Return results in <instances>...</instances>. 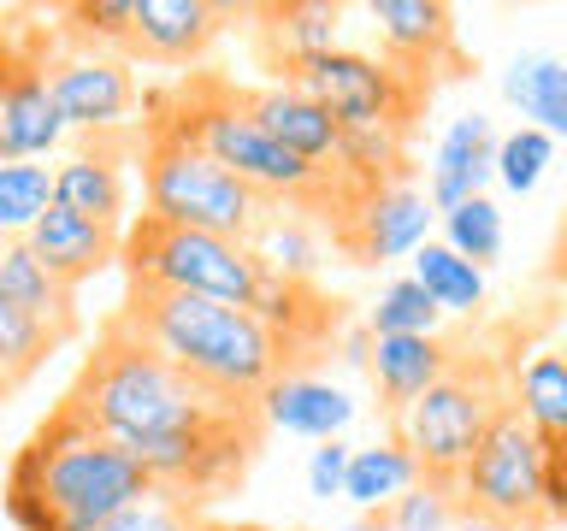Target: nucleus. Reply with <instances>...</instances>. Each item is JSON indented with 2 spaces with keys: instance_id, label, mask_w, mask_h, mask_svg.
Returning a JSON list of instances; mask_svg holds the SVG:
<instances>
[{
  "instance_id": "f257e3e1",
  "label": "nucleus",
  "mask_w": 567,
  "mask_h": 531,
  "mask_svg": "<svg viewBox=\"0 0 567 531\" xmlns=\"http://www.w3.org/2000/svg\"><path fill=\"white\" fill-rule=\"evenodd\" d=\"M65 407L83 425H95L106 442H118L154 490L202 508L230 485H243L248 460L260 455V407L225 402L184 378L166 354H154L118 319L101 325L95 354L78 366L65 389Z\"/></svg>"
},
{
  "instance_id": "f03ea898",
  "label": "nucleus",
  "mask_w": 567,
  "mask_h": 531,
  "mask_svg": "<svg viewBox=\"0 0 567 531\" xmlns=\"http://www.w3.org/2000/svg\"><path fill=\"white\" fill-rule=\"evenodd\" d=\"M142 496H154V478L65 402L35 425L7 472V513L18 531H101Z\"/></svg>"
},
{
  "instance_id": "7ed1b4c3",
  "label": "nucleus",
  "mask_w": 567,
  "mask_h": 531,
  "mask_svg": "<svg viewBox=\"0 0 567 531\" xmlns=\"http://www.w3.org/2000/svg\"><path fill=\"white\" fill-rule=\"evenodd\" d=\"M154 124H172L177 136H189L195 148H207L225 171H237L248 189H260L266 201L313 212V219H331V230L349 219V207L361 201L367 189H354L343 171H319L308 159L284 154L272 136L248 118L243 88H230L225 77H189L172 83L148 101Z\"/></svg>"
},
{
  "instance_id": "20e7f679",
  "label": "nucleus",
  "mask_w": 567,
  "mask_h": 531,
  "mask_svg": "<svg viewBox=\"0 0 567 531\" xmlns=\"http://www.w3.org/2000/svg\"><path fill=\"white\" fill-rule=\"evenodd\" d=\"M113 319L131 336H142L154 354H166L184 378H195L202 389H213V396H225V402L260 407L266 389L290 372L278 336L248 308H230V301L131 283V290H124V308Z\"/></svg>"
},
{
  "instance_id": "39448f33",
  "label": "nucleus",
  "mask_w": 567,
  "mask_h": 531,
  "mask_svg": "<svg viewBox=\"0 0 567 531\" xmlns=\"http://www.w3.org/2000/svg\"><path fill=\"white\" fill-rule=\"evenodd\" d=\"M508 396H514L508 354L455 343L450 372H443V378L396 419V442L414 455L420 478L455 490L461 472H467V460H473V449H478V437L491 431V419L508 407Z\"/></svg>"
},
{
  "instance_id": "423d86ee",
  "label": "nucleus",
  "mask_w": 567,
  "mask_h": 531,
  "mask_svg": "<svg viewBox=\"0 0 567 531\" xmlns=\"http://www.w3.org/2000/svg\"><path fill=\"white\" fill-rule=\"evenodd\" d=\"M142 195L148 212L184 230H213V237L248 242L255 225L278 201H266L260 189H248L237 171H225L207 148H195L189 136H177L172 124H142Z\"/></svg>"
},
{
  "instance_id": "0eeeda50",
  "label": "nucleus",
  "mask_w": 567,
  "mask_h": 531,
  "mask_svg": "<svg viewBox=\"0 0 567 531\" xmlns=\"http://www.w3.org/2000/svg\"><path fill=\"white\" fill-rule=\"evenodd\" d=\"M118 254H124L131 283L230 301V308H255L260 266L248 254V242L213 237V230H184V225H166V219H154V212H142V219L124 230Z\"/></svg>"
},
{
  "instance_id": "6e6552de",
  "label": "nucleus",
  "mask_w": 567,
  "mask_h": 531,
  "mask_svg": "<svg viewBox=\"0 0 567 531\" xmlns=\"http://www.w3.org/2000/svg\"><path fill=\"white\" fill-rule=\"evenodd\" d=\"M544 472H549V442L532 431V419L508 407L491 419V431L478 437V449L461 472V513H491V520H508L520 531H544L549 513H544Z\"/></svg>"
},
{
  "instance_id": "1a4fd4ad",
  "label": "nucleus",
  "mask_w": 567,
  "mask_h": 531,
  "mask_svg": "<svg viewBox=\"0 0 567 531\" xmlns=\"http://www.w3.org/2000/svg\"><path fill=\"white\" fill-rule=\"evenodd\" d=\"M290 88L313 95L343 131H379V124L414 131V118L432 101V83L408 77L390 60H372V53H354V48H331L301 71H290Z\"/></svg>"
},
{
  "instance_id": "9d476101",
  "label": "nucleus",
  "mask_w": 567,
  "mask_h": 531,
  "mask_svg": "<svg viewBox=\"0 0 567 531\" xmlns=\"http://www.w3.org/2000/svg\"><path fill=\"white\" fill-rule=\"evenodd\" d=\"M65 142V118L48 88V53L0 35V159H48Z\"/></svg>"
},
{
  "instance_id": "9b49d317",
  "label": "nucleus",
  "mask_w": 567,
  "mask_h": 531,
  "mask_svg": "<svg viewBox=\"0 0 567 531\" xmlns=\"http://www.w3.org/2000/svg\"><path fill=\"white\" fill-rule=\"evenodd\" d=\"M437 207L432 195L402 184H384V189H367L361 201L349 207V219L331 230V242L343 248L354 266H384V260H414L425 248V230H432Z\"/></svg>"
},
{
  "instance_id": "f8f14e48",
  "label": "nucleus",
  "mask_w": 567,
  "mask_h": 531,
  "mask_svg": "<svg viewBox=\"0 0 567 531\" xmlns=\"http://www.w3.org/2000/svg\"><path fill=\"white\" fill-rule=\"evenodd\" d=\"M48 88L65 131H83V136H124V124L136 113V77L113 53L83 48V53H65V60H48Z\"/></svg>"
},
{
  "instance_id": "ddd939ff",
  "label": "nucleus",
  "mask_w": 567,
  "mask_h": 531,
  "mask_svg": "<svg viewBox=\"0 0 567 531\" xmlns=\"http://www.w3.org/2000/svg\"><path fill=\"white\" fill-rule=\"evenodd\" d=\"M372 24H379L384 60L408 71V77L437 88V77L467 71V60L455 48V12L443 0H372Z\"/></svg>"
},
{
  "instance_id": "4468645a",
  "label": "nucleus",
  "mask_w": 567,
  "mask_h": 531,
  "mask_svg": "<svg viewBox=\"0 0 567 531\" xmlns=\"http://www.w3.org/2000/svg\"><path fill=\"white\" fill-rule=\"evenodd\" d=\"M237 7L219 0H131V53L154 65H189L225 35Z\"/></svg>"
},
{
  "instance_id": "2eb2a0df",
  "label": "nucleus",
  "mask_w": 567,
  "mask_h": 531,
  "mask_svg": "<svg viewBox=\"0 0 567 531\" xmlns=\"http://www.w3.org/2000/svg\"><path fill=\"white\" fill-rule=\"evenodd\" d=\"M343 301H331L319 283H290V278H266L260 272V290H255V313L266 331L278 336L284 361H290V372L301 361H319V348L331 343L337 331H343Z\"/></svg>"
},
{
  "instance_id": "dca6fc26",
  "label": "nucleus",
  "mask_w": 567,
  "mask_h": 531,
  "mask_svg": "<svg viewBox=\"0 0 567 531\" xmlns=\"http://www.w3.org/2000/svg\"><path fill=\"white\" fill-rule=\"evenodd\" d=\"M243 101H248V118H255L284 154L308 159V166H319V171H337L343 124H337L313 95H301V88H290V83H272V88H243Z\"/></svg>"
},
{
  "instance_id": "f3484780",
  "label": "nucleus",
  "mask_w": 567,
  "mask_h": 531,
  "mask_svg": "<svg viewBox=\"0 0 567 531\" xmlns=\"http://www.w3.org/2000/svg\"><path fill=\"white\" fill-rule=\"evenodd\" d=\"M124 148L131 136H89L53 166V207H71L106 230L124 225Z\"/></svg>"
},
{
  "instance_id": "a211bd4d",
  "label": "nucleus",
  "mask_w": 567,
  "mask_h": 531,
  "mask_svg": "<svg viewBox=\"0 0 567 531\" xmlns=\"http://www.w3.org/2000/svg\"><path fill=\"white\" fill-rule=\"evenodd\" d=\"M496 177V131L485 113L450 118V131L437 136L432 166H425V195L437 212H455L461 201H478L485 184Z\"/></svg>"
},
{
  "instance_id": "6ab92c4d",
  "label": "nucleus",
  "mask_w": 567,
  "mask_h": 531,
  "mask_svg": "<svg viewBox=\"0 0 567 531\" xmlns=\"http://www.w3.org/2000/svg\"><path fill=\"white\" fill-rule=\"evenodd\" d=\"M24 242H30V254L65 283V290H78V283H89L95 272H106V266L118 260V248H124L118 230L83 219V212H71V207H48L42 225H35Z\"/></svg>"
},
{
  "instance_id": "aec40b11",
  "label": "nucleus",
  "mask_w": 567,
  "mask_h": 531,
  "mask_svg": "<svg viewBox=\"0 0 567 531\" xmlns=\"http://www.w3.org/2000/svg\"><path fill=\"white\" fill-rule=\"evenodd\" d=\"M255 18H260L255 24L260 60L278 71V83H290V71H301L308 60L337 48L343 7H331V0H284V7H260Z\"/></svg>"
},
{
  "instance_id": "412c9836",
  "label": "nucleus",
  "mask_w": 567,
  "mask_h": 531,
  "mask_svg": "<svg viewBox=\"0 0 567 531\" xmlns=\"http://www.w3.org/2000/svg\"><path fill=\"white\" fill-rule=\"evenodd\" d=\"M455 361V343L443 336H372V384H379V407L402 419L425 389H432Z\"/></svg>"
},
{
  "instance_id": "4be33fe9",
  "label": "nucleus",
  "mask_w": 567,
  "mask_h": 531,
  "mask_svg": "<svg viewBox=\"0 0 567 531\" xmlns=\"http://www.w3.org/2000/svg\"><path fill=\"white\" fill-rule=\"evenodd\" d=\"M349 419H354V402L337 384L313 378V372H284V378L260 396V425L290 431V437L331 442V437L349 431Z\"/></svg>"
},
{
  "instance_id": "5701e85b",
  "label": "nucleus",
  "mask_w": 567,
  "mask_h": 531,
  "mask_svg": "<svg viewBox=\"0 0 567 531\" xmlns=\"http://www.w3.org/2000/svg\"><path fill=\"white\" fill-rule=\"evenodd\" d=\"M0 301H12V308H24L30 319H42V325L60 336V343L78 331V301H71L65 283L30 254L24 237H18V242H0Z\"/></svg>"
},
{
  "instance_id": "b1692460",
  "label": "nucleus",
  "mask_w": 567,
  "mask_h": 531,
  "mask_svg": "<svg viewBox=\"0 0 567 531\" xmlns=\"http://www.w3.org/2000/svg\"><path fill=\"white\" fill-rule=\"evenodd\" d=\"M503 95L532 131L567 136V65L556 53H520V60L503 71Z\"/></svg>"
},
{
  "instance_id": "393cba45",
  "label": "nucleus",
  "mask_w": 567,
  "mask_h": 531,
  "mask_svg": "<svg viewBox=\"0 0 567 531\" xmlns=\"http://www.w3.org/2000/svg\"><path fill=\"white\" fill-rule=\"evenodd\" d=\"M248 254L266 278H290V283H313L319 272V237H313V219L296 207H272L266 219L255 225L248 237Z\"/></svg>"
},
{
  "instance_id": "a878e982",
  "label": "nucleus",
  "mask_w": 567,
  "mask_h": 531,
  "mask_svg": "<svg viewBox=\"0 0 567 531\" xmlns=\"http://www.w3.org/2000/svg\"><path fill=\"white\" fill-rule=\"evenodd\" d=\"M414 485H420V467H414V455H408L396 437L349 455L343 496H349V502L361 508V513H390V508H396V502H402V496L414 490Z\"/></svg>"
},
{
  "instance_id": "bb28decb",
  "label": "nucleus",
  "mask_w": 567,
  "mask_h": 531,
  "mask_svg": "<svg viewBox=\"0 0 567 531\" xmlns=\"http://www.w3.org/2000/svg\"><path fill=\"white\" fill-rule=\"evenodd\" d=\"M514 407L532 419L544 442H567V354L538 348L526 366H514Z\"/></svg>"
},
{
  "instance_id": "cd10ccee",
  "label": "nucleus",
  "mask_w": 567,
  "mask_h": 531,
  "mask_svg": "<svg viewBox=\"0 0 567 531\" xmlns=\"http://www.w3.org/2000/svg\"><path fill=\"white\" fill-rule=\"evenodd\" d=\"M53 348H60V336H53L42 319H30L24 308L0 301V402H7L12 389H24L35 372L48 366Z\"/></svg>"
},
{
  "instance_id": "c85d7f7f",
  "label": "nucleus",
  "mask_w": 567,
  "mask_h": 531,
  "mask_svg": "<svg viewBox=\"0 0 567 531\" xmlns=\"http://www.w3.org/2000/svg\"><path fill=\"white\" fill-rule=\"evenodd\" d=\"M414 278L443 313H478L485 308V272H478L473 260H461L450 242H425L414 254Z\"/></svg>"
},
{
  "instance_id": "c756f323",
  "label": "nucleus",
  "mask_w": 567,
  "mask_h": 531,
  "mask_svg": "<svg viewBox=\"0 0 567 531\" xmlns=\"http://www.w3.org/2000/svg\"><path fill=\"white\" fill-rule=\"evenodd\" d=\"M53 207V166L42 159H0V237L18 242Z\"/></svg>"
},
{
  "instance_id": "7c9ffc66",
  "label": "nucleus",
  "mask_w": 567,
  "mask_h": 531,
  "mask_svg": "<svg viewBox=\"0 0 567 531\" xmlns=\"http://www.w3.org/2000/svg\"><path fill=\"white\" fill-rule=\"evenodd\" d=\"M437 325H443V308L420 290V278L384 283V295L372 301V313H367L372 336H437Z\"/></svg>"
},
{
  "instance_id": "2f4dec72",
  "label": "nucleus",
  "mask_w": 567,
  "mask_h": 531,
  "mask_svg": "<svg viewBox=\"0 0 567 531\" xmlns=\"http://www.w3.org/2000/svg\"><path fill=\"white\" fill-rule=\"evenodd\" d=\"M443 237L461 260H473L478 272L503 254V207L491 201V195H478V201H461L455 212H443Z\"/></svg>"
},
{
  "instance_id": "473e14b6",
  "label": "nucleus",
  "mask_w": 567,
  "mask_h": 531,
  "mask_svg": "<svg viewBox=\"0 0 567 531\" xmlns=\"http://www.w3.org/2000/svg\"><path fill=\"white\" fill-rule=\"evenodd\" d=\"M549 159H556V136L532 131V124H520V131L496 136V177L514 189V195H532L538 189V177L549 171Z\"/></svg>"
},
{
  "instance_id": "72a5a7b5",
  "label": "nucleus",
  "mask_w": 567,
  "mask_h": 531,
  "mask_svg": "<svg viewBox=\"0 0 567 531\" xmlns=\"http://www.w3.org/2000/svg\"><path fill=\"white\" fill-rule=\"evenodd\" d=\"M455 520H461V496L450 485H432V478H420V485L384 513L390 531H455Z\"/></svg>"
},
{
  "instance_id": "f704fd0d",
  "label": "nucleus",
  "mask_w": 567,
  "mask_h": 531,
  "mask_svg": "<svg viewBox=\"0 0 567 531\" xmlns=\"http://www.w3.org/2000/svg\"><path fill=\"white\" fill-rule=\"evenodd\" d=\"M65 35L95 48H131V0H83V7H65Z\"/></svg>"
},
{
  "instance_id": "c9c22d12",
  "label": "nucleus",
  "mask_w": 567,
  "mask_h": 531,
  "mask_svg": "<svg viewBox=\"0 0 567 531\" xmlns=\"http://www.w3.org/2000/svg\"><path fill=\"white\" fill-rule=\"evenodd\" d=\"M101 531H207V520H202L189 502H177V496L154 490V496H142V502H131L124 513H113Z\"/></svg>"
},
{
  "instance_id": "e433bc0d",
  "label": "nucleus",
  "mask_w": 567,
  "mask_h": 531,
  "mask_svg": "<svg viewBox=\"0 0 567 531\" xmlns=\"http://www.w3.org/2000/svg\"><path fill=\"white\" fill-rule=\"evenodd\" d=\"M349 442L331 437L319 442V449L308 455V496H319V502H331V496H343V478H349Z\"/></svg>"
},
{
  "instance_id": "4c0bfd02",
  "label": "nucleus",
  "mask_w": 567,
  "mask_h": 531,
  "mask_svg": "<svg viewBox=\"0 0 567 531\" xmlns=\"http://www.w3.org/2000/svg\"><path fill=\"white\" fill-rule=\"evenodd\" d=\"M343 361L349 366H372V331H354L349 343H343Z\"/></svg>"
},
{
  "instance_id": "58836bf2",
  "label": "nucleus",
  "mask_w": 567,
  "mask_h": 531,
  "mask_svg": "<svg viewBox=\"0 0 567 531\" xmlns=\"http://www.w3.org/2000/svg\"><path fill=\"white\" fill-rule=\"evenodd\" d=\"M455 531H520V525H508V520H491V513H461Z\"/></svg>"
},
{
  "instance_id": "ea45409f",
  "label": "nucleus",
  "mask_w": 567,
  "mask_h": 531,
  "mask_svg": "<svg viewBox=\"0 0 567 531\" xmlns=\"http://www.w3.org/2000/svg\"><path fill=\"white\" fill-rule=\"evenodd\" d=\"M343 531H390V525H384V513H361V520L343 525Z\"/></svg>"
},
{
  "instance_id": "a19ab883",
  "label": "nucleus",
  "mask_w": 567,
  "mask_h": 531,
  "mask_svg": "<svg viewBox=\"0 0 567 531\" xmlns=\"http://www.w3.org/2000/svg\"><path fill=\"white\" fill-rule=\"evenodd\" d=\"M549 278H567V230H561V242H556V266H549Z\"/></svg>"
},
{
  "instance_id": "79ce46f5",
  "label": "nucleus",
  "mask_w": 567,
  "mask_h": 531,
  "mask_svg": "<svg viewBox=\"0 0 567 531\" xmlns=\"http://www.w3.org/2000/svg\"><path fill=\"white\" fill-rule=\"evenodd\" d=\"M561 449H567V442H561Z\"/></svg>"
}]
</instances>
